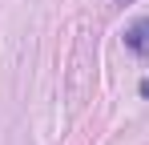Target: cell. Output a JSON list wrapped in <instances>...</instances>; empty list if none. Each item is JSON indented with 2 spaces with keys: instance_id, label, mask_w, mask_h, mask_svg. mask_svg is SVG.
I'll use <instances>...</instances> for the list:
<instances>
[{
  "instance_id": "cell-1",
  "label": "cell",
  "mask_w": 149,
  "mask_h": 145,
  "mask_svg": "<svg viewBox=\"0 0 149 145\" xmlns=\"http://www.w3.org/2000/svg\"><path fill=\"white\" fill-rule=\"evenodd\" d=\"M125 48L137 52V56H149V16H141L125 28Z\"/></svg>"
}]
</instances>
